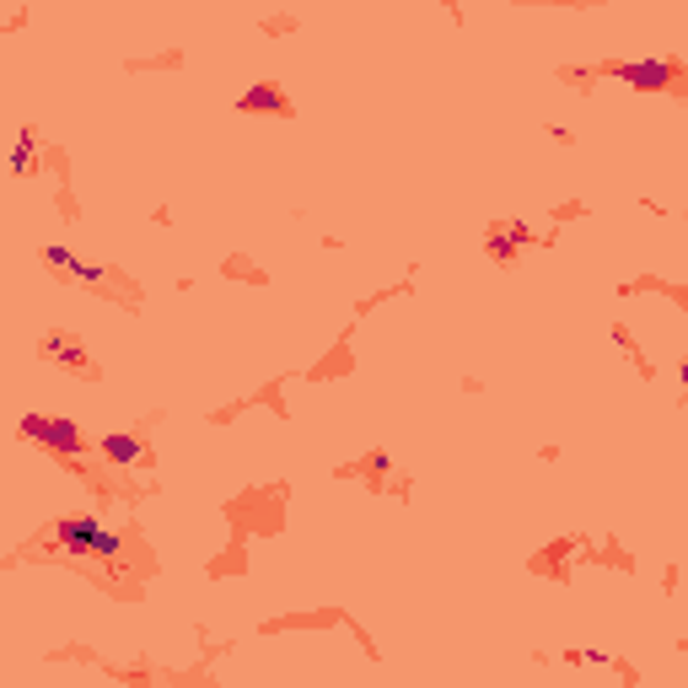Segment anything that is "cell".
<instances>
[{
    "instance_id": "1",
    "label": "cell",
    "mask_w": 688,
    "mask_h": 688,
    "mask_svg": "<svg viewBox=\"0 0 688 688\" xmlns=\"http://www.w3.org/2000/svg\"><path fill=\"white\" fill-rule=\"evenodd\" d=\"M54 549L65 559H103V565H119L124 554V533H113L103 516H86V511H70L54 522Z\"/></svg>"
},
{
    "instance_id": "2",
    "label": "cell",
    "mask_w": 688,
    "mask_h": 688,
    "mask_svg": "<svg viewBox=\"0 0 688 688\" xmlns=\"http://www.w3.org/2000/svg\"><path fill=\"white\" fill-rule=\"evenodd\" d=\"M17 436L33 441V447L54 452V457H86V430L70 420V414H43V409H27L17 420Z\"/></svg>"
},
{
    "instance_id": "3",
    "label": "cell",
    "mask_w": 688,
    "mask_h": 688,
    "mask_svg": "<svg viewBox=\"0 0 688 688\" xmlns=\"http://www.w3.org/2000/svg\"><path fill=\"white\" fill-rule=\"evenodd\" d=\"M43 264H49L54 275L76 280V285H103V280H108V264H92V258L70 253L65 242H43Z\"/></svg>"
},
{
    "instance_id": "4",
    "label": "cell",
    "mask_w": 688,
    "mask_h": 688,
    "mask_svg": "<svg viewBox=\"0 0 688 688\" xmlns=\"http://www.w3.org/2000/svg\"><path fill=\"white\" fill-rule=\"evenodd\" d=\"M613 76H619L624 86H635V92H667L672 76H678V65L672 60H624V65H613Z\"/></svg>"
},
{
    "instance_id": "5",
    "label": "cell",
    "mask_w": 688,
    "mask_h": 688,
    "mask_svg": "<svg viewBox=\"0 0 688 688\" xmlns=\"http://www.w3.org/2000/svg\"><path fill=\"white\" fill-rule=\"evenodd\" d=\"M38 355L54 361V366H65V371H86V344L76 334H60V328H49V334L38 339Z\"/></svg>"
},
{
    "instance_id": "6",
    "label": "cell",
    "mask_w": 688,
    "mask_h": 688,
    "mask_svg": "<svg viewBox=\"0 0 688 688\" xmlns=\"http://www.w3.org/2000/svg\"><path fill=\"white\" fill-rule=\"evenodd\" d=\"M97 452H103L113 468H135V463H146V436H135V430H108V436L97 441Z\"/></svg>"
},
{
    "instance_id": "7",
    "label": "cell",
    "mask_w": 688,
    "mask_h": 688,
    "mask_svg": "<svg viewBox=\"0 0 688 688\" xmlns=\"http://www.w3.org/2000/svg\"><path fill=\"white\" fill-rule=\"evenodd\" d=\"M6 167H11V178H33L38 172V129L33 124L17 129V140H11V151H6Z\"/></svg>"
},
{
    "instance_id": "8",
    "label": "cell",
    "mask_w": 688,
    "mask_h": 688,
    "mask_svg": "<svg viewBox=\"0 0 688 688\" xmlns=\"http://www.w3.org/2000/svg\"><path fill=\"white\" fill-rule=\"evenodd\" d=\"M237 108L242 113H285V92L275 81H258V86H248V92L237 97Z\"/></svg>"
},
{
    "instance_id": "9",
    "label": "cell",
    "mask_w": 688,
    "mask_h": 688,
    "mask_svg": "<svg viewBox=\"0 0 688 688\" xmlns=\"http://www.w3.org/2000/svg\"><path fill=\"white\" fill-rule=\"evenodd\" d=\"M527 237H533V232H527L522 221H506V226H495V232H490V258H495V264H511V258H516V248H522Z\"/></svg>"
},
{
    "instance_id": "10",
    "label": "cell",
    "mask_w": 688,
    "mask_h": 688,
    "mask_svg": "<svg viewBox=\"0 0 688 688\" xmlns=\"http://www.w3.org/2000/svg\"><path fill=\"white\" fill-rule=\"evenodd\" d=\"M570 662H581V667H602V662H608V656H602V651H576V656H570Z\"/></svg>"
}]
</instances>
